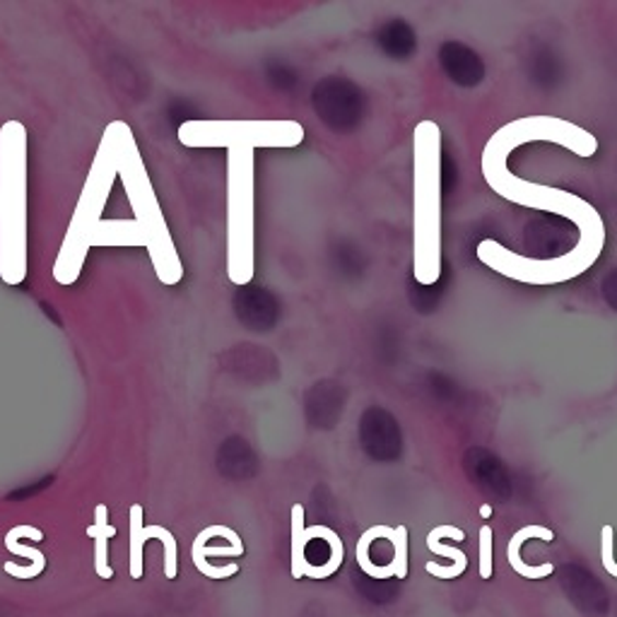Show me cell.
<instances>
[{
	"label": "cell",
	"mask_w": 617,
	"mask_h": 617,
	"mask_svg": "<svg viewBox=\"0 0 617 617\" xmlns=\"http://www.w3.org/2000/svg\"><path fill=\"white\" fill-rule=\"evenodd\" d=\"M0 280L20 284L30 270V136L18 118L0 128Z\"/></svg>",
	"instance_id": "cell-1"
},
{
	"label": "cell",
	"mask_w": 617,
	"mask_h": 617,
	"mask_svg": "<svg viewBox=\"0 0 617 617\" xmlns=\"http://www.w3.org/2000/svg\"><path fill=\"white\" fill-rule=\"evenodd\" d=\"M116 140V170L118 179L124 182V191L130 200V208L136 212V222L145 232L150 260L158 272V280L162 284H176L184 278V264L176 252L170 224L164 220V212L160 208V200L154 196V188L150 182V174L142 162V154L138 150V142L133 130L126 121H112Z\"/></svg>",
	"instance_id": "cell-2"
},
{
	"label": "cell",
	"mask_w": 617,
	"mask_h": 617,
	"mask_svg": "<svg viewBox=\"0 0 617 617\" xmlns=\"http://www.w3.org/2000/svg\"><path fill=\"white\" fill-rule=\"evenodd\" d=\"M442 142L439 128L424 121L415 128V278L432 284L439 278V222H442Z\"/></svg>",
	"instance_id": "cell-3"
},
{
	"label": "cell",
	"mask_w": 617,
	"mask_h": 617,
	"mask_svg": "<svg viewBox=\"0 0 617 617\" xmlns=\"http://www.w3.org/2000/svg\"><path fill=\"white\" fill-rule=\"evenodd\" d=\"M118 176L116 170V140L112 126L104 128L97 154H94V162L88 172L85 186H82L80 200L73 212V220L68 224L66 240L61 244V252L54 264V280L58 284H73L82 266H85V252H82V242H85V234L102 220V212L106 200H109L114 179Z\"/></svg>",
	"instance_id": "cell-4"
},
{
	"label": "cell",
	"mask_w": 617,
	"mask_h": 617,
	"mask_svg": "<svg viewBox=\"0 0 617 617\" xmlns=\"http://www.w3.org/2000/svg\"><path fill=\"white\" fill-rule=\"evenodd\" d=\"M254 152L244 145L228 150V276L234 284H248L256 270Z\"/></svg>",
	"instance_id": "cell-5"
},
{
	"label": "cell",
	"mask_w": 617,
	"mask_h": 617,
	"mask_svg": "<svg viewBox=\"0 0 617 617\" xmlns=\"http://www.w3.org/2000/svg\"><path fill=\"white\" fill-rule=\"evenodd\" d=\"M186 148H296L304 140V126L292 118H194L179 126Z\"/></svg>",
	"instance_id": "cell-6"
},
{
	"label": "cell",
	"mask_w": 617,
	"mask_h": 617,
	"mask_svg": "<svg viewBox=\"0 0 617 617\" xmlns=\"http://www.w3.org/2000/svg\"><path fill=\"white\" fill-rule=\"evenodd\" d=\"M145 512L140 504L130 507V577H142V548L150 538H158L164 545V577L176 579V540L164 526H145Z\"/></svg>",
	"instance_id": "cell-7"
},
{
	"label": "cell",
	"mask_w": 617,
	"mask_h": 617,
	"mask_svg": "<svg viewBox=\"0 0 617 617\" xmlns=\"http://www.w3.org/2000/svg\"><path fill=\"white\" fill-rule=\"evenodd\" d=\"M92 246H148V240L136 220H100L82 242L85 256Z\"/></svg>",
	"instance_id": "cell-8"
},
{
	"label": "cell",
	"mask_w": 617,
	"mask_h": 617,
	"mask_svg": "<svg viewBox=\"0 0 617 617\" xmlns=\"http://www.w3.org/2000/svg\"><path fill=\"white\" fill-rule=\"evenodd\" d=\"M531 538H540L545 543H552L555 540V533L550 528H543V526H524L521 531H516L512 540H509V548H507V557H509V564L514 567V572L521 574L524 579H545L555 572V567L550 562H545L540 567H531L524 560H521V545Z\"/></svg>",
	"instance_id": "cell-9"
},
{
	"label": "cell",
	"mask_w": 617,
	"mask_h": 617,
	"mask_svg": "<svg viewBox=\"0 0 617 617\" xmlns=\"http://www.w3.org/2000/svg\"><path fill=\"white\" fill-rule=\"evenodd\" d=\"M88 536L94 540V569L102 579H114V569L109 564V538L116 536V528L109 524V509L97 504L94 509V524L88 528Z\"/></svg>",
	"instance_id": "cell-10"
},
{
	"label": "cell",
	"mask_w": 617,
	"mask_h": 617,
	"mask_svg": "<svg viewBox=\"0 0 617 617\" xmlns=\"http://www.w3.org/2000/svg\"><path fill=\"white\" fill-rule=\"evenodd\" d=\"M427 548H430L434 555H442V557H449V560H454V569H451V567H439L436 562H427V572H430L432 577H436V579H456V577H461L463 572H466L468 557L463 555L461 550L451 548V545L439 543L434 536H427Z\"/></svg>",
	"instance_id": "cell-11"
},
{
	"label": "cell",
	"mask_w": 617,
	"mask_h": 617,
	"mask_svg": "<svg viewBox=\"0 0 617 617\" xmlns=\"http://www.w3.org/2000/svg\"><path fill=\"white\" fill-rule=\"evenodd\" d=\"M20 538H32V540H44V533L39 528H34V526H15V528H10V533L5 536V548L13 552V555H20V557H27V560H32V564H37L42 572L46 569V557L44 552L39 550H34V548H25V545H20L18 540Z\"/></svg>",
	"instance_id": "cell-12"
},
{
	"label": "cell",
	"mask_w": 617,
	"mask_h": 617,
	"mask_svg": "<svg viewBox=\"0 0 617 617\" xmlns=\"http://www.w3.org/2000/svg\"><path fill=\"white\" fill-rule=\"evenodd\" d=\"M306 538H304V507L296 502L292 507V577L302 579L304 569L308 567L306 560Z\"/></svg>",
	"instance_id": "cell-13"
},
{
	"label": "cell",
	"mask_w": 617,
	"mask_h": 617,
	"mask_svg": "<svg viewBox=\"0 0 617 617\" xmlns=\"http://www.w3.org/2000/svg\"><path fill=\"white\" fill-rule=\"evenodd\" d=\"M480 577L492 579V528H480Z\"/></svg>",
	"instance_id": "cell-14"
},
{
	"label": "cell",
	"mask_w": 617,
	"mask_h": 617,
	"mask_svg": "<svg viewBox=\"0 0 617 617\" xmlns=\"http://www.w3.org/2000/svg\"><path fill=\"white\" fill-rule=\"evenodd\" d=\"M490 514H492V507H490V504H482V507H480V516L488 519Z\"/></svg>",
	"instance_id": "cell-15"
},
{
	"label": "cell",
	"mask_w": 617,
	"mask_h": 617,
	"mask_svg": "<svg viewBox=\"0 0 617 617\" xmlns=\"http://www.w3.org/2000/svg\"><path fill=\"white\" fill-rule=\"evenodd\" d=\"M605 572H608L610 577H615V579H617V564H615V567H608V569H605Z\"/></svg>",
	"instance_id": "cell-16"
},
{
	"label": "cell",
	"mask_w": 617,
	"mask_h": 617,
	"mask_svg": "<svg viewBox=\"0 0 617 617\" xmlns=\"http://www.w3.org/2000/svg\"><path fill=\"white\" fill-rule=\"evenodd\" d=\"M0 210H3V196H0Z\"/></svg>",
	"instance_id": "cell-17"
}]
</instances>
